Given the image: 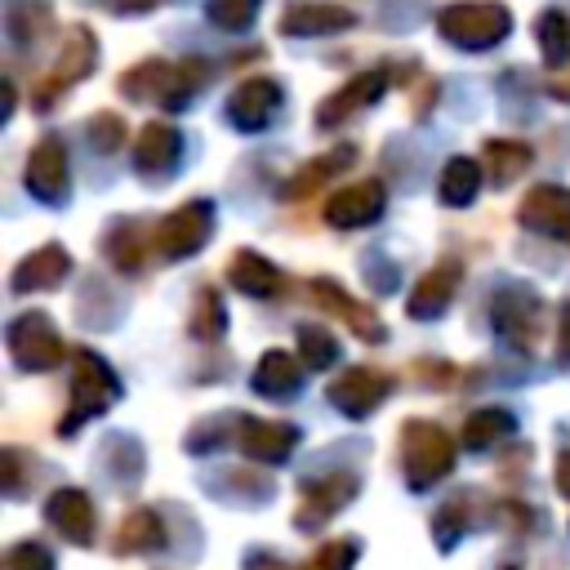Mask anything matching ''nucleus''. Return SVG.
<instances>
[{
  "label": "nucleus",
  "instance_id": "f257e3e1",
  "mask_svg": "<svg viewBox=\"0 0 570 570\" xmlns=\"http://www.w3.org/2000/svg\"><path fill=\"white\" fill-rule=\"evenodd\" d=\"M209 67L200 58H183V62H165V58H147V62H134L125 76H120V94L134 98V102H156L165 111H178L191 102V94L205 85Z\"/></svg>",
  "mask_w": 570,
  "mask_h": 570
},
{
  "label": "nucleus",
  "instance_id": "f03ea898",
  "mask_svg": "<svg viewBox=\"0 0 570 570\" xmlns=\"http://www.w3.org/2000/svg\"><path fill=\"white\" fill-rule=\"evenodd\" d=\"M67 392H71V405L58 419V436H71L85 419L111 410L120 401V379L94 347H71V383H67Z\"/></svg>",
  "mask_w": 570,
  "mask_h": 570
},
{
  "label": "nucleus",
  "instance_id": "7ed1b4c3",
  "mask_svg": "<svg viewBox=\"0 0 570 570\" xmlns=\"http://www.w3.org/2000/svg\"><path fill=\"white\" fill-rule=\"evenodd\" d=\"M454 468V441L441 423L405 419L401 423V472L410 490H428Z\"/></svg>",
  "mask_w": 570,
  "mask_h": 570
},
{
  "label": "nucleus",
  "instance_id": "20e7f679",
  "mask_svg": "<svg viewBox=\"0 0 570 570\" xmlns=\"http://www.w3.org/2000/svg\"><path fill=\"white\" fill-rule=\"evenodd\" d=\"M436 31L454 45V49H494L508 31H512V13L499 0H463L441 9Z\"/></svg>",
  "mask_w": 570,
  "mask_h": 570
},
{
  "label": "nucleus",
  "instance_id": "39448f33",
  "mask_svg": "<svg viewBox=\"0 0 570 570\" xmlns=\"http://www.w3.org/2000/svg\"><path fill=\"white\" fill-rule=\"evenodd\" d=\"M490 321H494V334L508 343V347H517V352H534V343H539V321H543V298L530 289V285H521V281H508L499 294H494V303H490Z\"/></svg>",
  "mask_w": 570,
  "mask_h": 570
},
{
  "label": "nucleus",
  "instance_id": "423d86ee",
  "mask_svg": "<svg viewBox=\"0 0 570 570\" xmlns=\"http://www.w3.org/2000/svg\"><path fill=\"white\" fill-rule=\"evenodd\" d=\"M209 232H214V200H187L156 223L151 245L165 263H178V258H191L196 249H205Z\"/></svg>",
  "mask_w": 570,
  "mask_h": 570
},
{
  "label": "nucleus",
  "instance_id": "0eeeda50",
  "mask_svg": "<svg viewBox=\"0 0 570 570\" xmlns=\"http://www.w3.org/2000/svg\"><path fill=\"white\" fill-rule=\"evenodd\" d=\"M4 343H9L13 365L27 370V374H45L67 356V347H62V338H58V330H53V321L45 312L13 316L9 330H4Z\"/></svg>",
  "mask_w": 570,
  "mask_h": 570
},
{
  "label": "nucleus",
  "instance_id": "6e6552de",
  "mask_svg": "<svg viewBox=\"0 0 570 570\" xmlns=\"http://www.w3.org/2000/svg\"><path fill=\"white\" fill-rule=\"evenodd\" d=\"M356 490H361L356 472H343V468L303 481V490H298V508H294V530H303V534L325 530V525L356 499Z\"/></svg>",
  "mask_w": 570,
  "mask_h": 570
},
{
  "label": "nucleus",
  "instance_id": "1a4fd4ad",
  "mask_svg": "<svg viewBox=\"0 0 570 570\" xmlns=\"http://www.w3.org/2000/svg\"><path fill=\"white\" fill-rule=\"evenodd\" d=\"M307 298H312L325 316H338L361 343H383V338H387V325L379 321V312L365 307V303H356L334 276H312V281H307Z\"/></svg>",
  "mask_w": 570,
  "mask_h": 570
},
{
  "label": "nucleus",
  "instance_id": "9d476101",
  "mask_svg": "<svg viewBox=\"0 0 570 570\" xmlns=\"http://www.w3.org/2000/svg\"><path fill=\"white\" fill-rule=\"evenodd\" d=\"M94 62H98V40H94V31L85 22H76L67 31V40H62V53L53 62V76L36 89V111H49L67 85H76V80H85L94 71Z\"/></svg>",
  "mask_w": 570,
  "mask_h": 570
},
{
  "label": "nucleus",
  "instance_id": "9b49d317",
  "mask_svg": "<svg viewBox=\"0 0 570 570\" xmlns=\"http://www.w3.org/2000/svg\"><path fill=\"white\" fill-rule=\"evenodd\" d=\"M387 392H392V374L370 370V365H352L330 383V405L347 419H365L387 401Z\"/></svg>",
  "mask_w": 570,
  "mask_h": 570
},
{
  "label": "nucleus",
  "instance_id": "f8f14e48",
  "mask_svg": "<svg viewBox=\"0 0 570 570\" xmlns=\"http://www.w3.org/2000/svg\"><path fill=\"white\" fill-rule=\"evenodd\" d=\"M517 223L525 232H539V236H552V240L570 245V187H557V183L530 187L517 205Z\"/></svg>",
  "mask_w": 570,
  "mask_h": 570
},
{
  "label": "nucleus",
  "instance_id": "ddd939ff",
  "mask_svg": "<svg viewBox=\"0 0 570 570\" xmlns=\"http://www.w3.org/2000/svg\"><path fill=\"white\" fill-rule=\"evenodd\" d=\"M27 187L36 200L45 205H62L67 191H71V169H67V147L58 134H45L31 156H27Z\"/></svg>",
  "mask_w": 570,
  "mask_h": 570
},
{
  "label": "nucleus",
  "instance_id": "4468645a",
  "mask_svg": "<svg viewBox=\"0 0 570 570\" xmlns=\"http://www.w3.org/2000/svg\"><path fill=\"white\" fill-rule=\"evenodd\" d=\"M387 80H392V76H387L383 67H370V71L352 76L343 89H334L330 98L316 102V129H338L347 116H356V111H365L370 102H379L383 89H387Z\"/></svg>",
  "mask_w": 570,
  "mask_h": 570
},
{
  "label": "nucleus",
  "instance_id": "2eb2a0df",
  "mask_svg": "<svg viewBox=\"0 0 570 570\" xmlns=\"http://www.w3.org/2000/svg\"><path fill=\"white\" fill-rule=\"evenodd\" d=\"M387 205V191L379 178H361L352 187H338L330 200H325V223L338 227V232H352V227H370Z\"/></svg>",
  "mask_w": 570,
  "mask_h": 570
},
{
  "label": "nucleus",
  "instance_id": "dca6fc26",
  "mask_svg": "<svg viewBox=\"0 0 570 570\" xmlns=\"http://www.w3.org/2000/svg\"><path fill=\"white\" fill-rule=\"evenodd\" d=\"M281 111V85L267 80V76H254V80H240L227 98V120L240 129V134H258L272 125V116Z\"/></svg>",
  "mask_w": 570,
  "mask_h": 570
},
{
  "label": "nucleus",
  "instance_id": "f3484780",
  "mask_svg": "<svg viewBox=\"0 0 570 570\" xmlns=\"http://www.w3.org/2000/svg\"><path fill=\"white\" fill-rule=\"evenodd\" d=\"M183 160V134L165 120H151L142 125L138 142H134V169L147 178V183H165Z\"/></svg>",
  "mask_w": 570,
  "mask_h": 570
},
{
  "label": "nucleus",
  "instance_id": "a211bd4d",
  "mask_svg": "<svg viewBox=\"0 0 570 570\" xmlns=\"http://www.w3.org/2000/svg\"><path fill=\"white\" fill-rule=\"evenodd\" d=\"M236 445L249 463H285L289 450L298 445V428L294 423H276V419H236Z\"/></svg>",
  "mask_w": 570,
  "mask_h": 570
},
{
  "label": "nucleus",
  "instance_id": "6ab92c4d",
  "mask_svg": "<svg viewBox=\"0 0 570 570\" xmlns=\"http://www.w3.org/2000/svg\"><path fill=\"white\" fill-rule=\"evenodd\" d=\"M45 521H49L67 543H76V548H89V543H94V530H98L94 503H89V494L76 490V485H62V490H53V494L45 499Z\"/></svg>",
  "mask_w": 570,
  "mask_h": 570
},
{
  "label": "nucleus",
  "instance_id": "aec40b11",
  "mask_svg": "<svg viewBox=\"0 0 570 570\" xmlns=\"http://www.w3.org/2000/svg\"><path fill=\"white\" fill-rule=\"evenodd\" d=\"M67 276H71V254L58 240H45L13 267L9 285H13V294H31V289H58Z\"/></svg>",
  "mask_w": 570,
  "mask_h": 570
},
{
  "label": "nucleus",
  "instance_id": "412c9836",
  "mask_svg": "<svg viewBox=\"0 0 570 570\" xmlns=\"http://www.w3.org/2000/svg\"><path fill=\"white\" fill-rule=\"evenodd\" d=\"M459 281H463V263H454V258H445V263L428 267V272L419 276V285L410 289L405 312H410L414 321H432V316H441V312L450 307V298H454Z\"/></svg>",
  "mask_w": 570,
  "mask_h": 570
},
{
  "label": "nucleus",
  "instance_id": "4be33fe9",
  "mask_svg": "<svg viewBox=\"0 0 570 570\" xmlns=\"http://www.w3.org/2000/svg\"><path fill=\"white\" fill-rule=\"evenodd\" d=\"M303 365H307V361H298L294 352H285V347H267V352L258 356L249 383H254L258 396L289 401V396H298V387H303Z\"/></svg>",
  "mask_w": 570,
  "mask_h": 570
},
{
  "label": "nucleus",
  "instance_id": "5701e85b",
  "mask_svg": "<svg viewBox=\"0 0 570 570\" xmlns=\"http://www.w3.org/2000/svg\"><path fill=\"white\" fill-rule=\"evenodd\" d=\"M227 281H232L240 294H249V298H276V294L285 289V272H281L272 258H263L258 249H240V254H232V263H227Z\"/></svg>",
  "mask_w": 570,
  "mask_h": 570
},
{
  "label": "nucleus",
  "instance_id": "b1692460",
  "mask_svg": "<svg viewBox=\"0 0 570 570\" xmlns=\"http://www.w3.org/2000/svg\"><path fill=\"white\" fill-rule=\"evenodd\" d=\"M352 160H356V147H352V142H338L334 151H325V156L307 160L303 169H294V174L281 183V196H285V200H303V196H312L321 183H330L334 174H343Z\"/></svg>",
  "mask_w": 570,
  "mask_h": 570
},
{
  "label": "nucleus",
  "instance_id": "393cba45",
  "mask_svg": "<svg viewBox=\"0 0 570 570\" xmlns=\"http://www.w3.org/2000/svg\"><path fill=\"white\" fill-rule=\"evenodd\" d=\"M356 27V13L343 4H294L281 18V36H334Z\"/></svg>",
  "mask_w": 570,
  "mask_h": 570
},
{
  "label": "nucleus",
  "instance_id": "a878e982",
  "mask_svg": "<svg viewBox=\"0 0 570 570\" xmlns=\"http://www.w3.org/2000/svg\"><path fill=\"white\" fill-rule=\"evenodd\" d=\"M476 525V490H463V494H450L436 512H432V539L441 552H450L468 530Z\"/></svg>",
  "mask_w": 570,
  "mask_h": 570
},
{
  "label": "nucleus",
  "instance_id": "bb28decb",
  "mask_svg": "<svg viewBox=\"0 0 570 570\" xmlns=\"http://www.w3.org/2000/svg\"><path fill=\"white\" fill-rule=\"evenodd\" d=\"M111 548H116L120 557H142V552L165 548V525H160V517H156L151 508H134V512L116 525Z\"/></svg>",
  "mask_w": 570,
  "mask_h": 570
},
{
  "label": "nucleus",
  "instance_id": "cd10ccee",
  "mask_svg": "<svg viewBox=\"0 0 570 570\" xmlns=\"http://www.w3.org/2000/svg\"><path fill=\"white\" fill-rule=\"evenodd\" d=\"M512 428H517V419H512L508 410L485 405V410H472V414L463 419L459 441H463V450H490V445H499L503 436H512Z\"/></svg>",
  "mask_w": 570,
  "mask_h": 570
},
{
  "label": "nucleus",
  "instance_id": "c85d7f7f",
  "mask_svg": "<svg viewBox=\"0 0 570 570\" xmlns=\"http://www.w3.org/2000/svg\"><path fill=\"white\" fill-rule=\"evenodd\" d=\"M4 31L13 45H36L49 31V0H4Z\"/></svg>",
  "mask_w": 570,
  "mask_h": 570
},
{
  "label": "nucleus",
  "instance_id": "c756f323",
  "mask_svg": "<svg viewBox=\"0 0 570 570\" xmlns=\"http://www.w3.org/2000/svg\"><path fill=\"white\" fill-rule=\"evenodd\" d=\"M530 160H534L530 142H517V138H490L485 142V169H490V183H499V187L521 178L530 169Z\"/></svg>",
  "mask_w": 570,
  "mask_h": 570
},
{
  "label": "nucleus",
  "instance_id": "7c9ffc66",
  "mask_svg": "<svg viewBox=\"0 0 570 570\" xmlns=\"http://www.w3.org/2000/svg\"><path fill=\"white\" fill-rule=\"evenodd\" d=\"M436 191H441V200H445V205H454V209L472 205V200H476V191H481V160H472V156H454V160L441 169Z\"/></svg>",
  "mask_w": 570,
  "mask_h": 570
},
{
  "label": "nucleus",
  "instance_id": "2f4dec72",
  "mask_svg": "<svg viewBox=\"0 0 570 570\" xmlns=\"http://www.w3.org/2000/svg\"><path fill=\"white\" fill-rule=\"evenodd\" d=\"M223 330H227V307H223V298H218V289H214V285H200V289L191 294L187 334H191V338L214 343V338H223Z\"/></svg>",
  "mask_w": 570,
  "mask_h": 570
},
{
  "label": "nucleus",
  "instance_id": "473e14b6",
  "mask_svg": "<svg viewBox=\"0 0 570 570\" xmlns=\"http://www.w3.org/2000/svg\"><path fill=\"white\" fill-rule=\"evenodd\" d=\"M107 258L120 267V272H138L147 263V227L125 218L107 232Z\"/></svg>",
  "mask_w": 570,
  "mask_h": 570
},
{
  "label": "nucleus",
  "instance_id": "72a5a7b5",
  "mask_svg": "<svg viewBox=\"0 0 570 570\" xmlns=\"http://www.w3.org/2000/svg\"><path fill=\"white\" fill-rule=\"evenodd\" d=\"M534 40H539L548 67H566L570 62V18L561 9H543L534 18Z\"/></svg>",
  "mask_w": 570,
  "mask_h": 570
},
{
  "label": "nucleus",
  "instance_id": "f704fd0d",
  "mask_svg": "<svg viewBox=\"0 0 570 570\" xmlns=\"http://www.w3.org/2000/svg\"><path fill=\"white\" fill-rule=\"evenodd\" d=\"M298 356H303L312 370H325V365L338 361V343H334V334H330L325 325H303V330H298Z\"/></svg>",
  "mask_w": 570,
  "mask_h": 570
},
{
  "label": "nucleus",
  "instance_id": "c9c22d12",
  "mask_svg": "<svg viewBox=\"0 0 570 570\" xmlns=\"http://www.w3.org/2000/svg\"><path fill=\"white\" fill-rule=\"evenodd\" d=\"M356 557H361V543L356 539H330L298 570H356Z\"/></svg>",
  "mask_w": 570,
  "mask_h": 570
},
{
  "label": "nucleus",
  "instance_id": "e433bc0d",
  "mask_svg": "<svg viewBox=\"0 0 570 570\" xmlns=\"http://www.w3.org/2000/svg\"><path fill=\"white\" fill-rule=\"evenodd\" d=\"M258 4H263V0H209L205 13H209V22H214L218 31H245V27L254 22Z\"/></svg>",
  "mask_w": 570,
  "mask_h": 570
},
{
  "label": "nucleus",
  "instance_id": "4c0bfd02",
  "mask_svg": "<svg viewBox=\"0 0 570 570\" xmlns=\"http://www.w3.org/2000/svg\"><path fill=\"white\" fill-rule=\"evenodd\" d=\"M89 142H94V151H116L125 142V120L116 111L89 116Z\"/></svg>",
  "mask_w": 570,
  "mask_h": 570
},
{
  "label": "nucleus",
  "instance_id": "58836bf2",
  "mask_svg": "<svg viewBox=\"0 0 570 570\" xmlns=\"http://www.w3.org/2000/svg\"><path fill=\"white\" fill-rule=\"evenodd\" d=\"M4 570H53V552H49L45 543H36V539L13 543V548L4 552Z\"/></svg>",
  "mask_w": 570,
  "mask_h": 570
},
{
  "label": "nucleus",
  "instance_id": "ea45409f",
  "mask_svg": "<svg viewBox=\"0 0 570 570\" xmlns=\"http://www.w3.org/2000/svg\"><path fill=\"white\" fill-rule=\"evenodd\" d=\"M0 459H4V463H0V468H4V494H22V459H27V454L9 445Z\"/></svg>",
  "mask_w": 570,
  "mask_h": 570
},
{
  "label": "nucleus",
  "instance_id": "a19ab883",
  "mask_svg": "<svg viewBox=\"0 0 570 570\" xmlns=\"http://www.w3.org/2000/svg\"><path fill=\"white\" fill-rule=\"evenodd\" d=\"M557 361L570 370V298H566L561 312H557Z\"/></svg>",
  "mask_w": 570,
  "mask_h": 570
},
{
  "label": "nucleus",
  "instance_id": "79ce46f5",
  "mask_svg": "<svg viewBox=\"0 0 570 570\" xmlns=\"http://www.w3.org/2000/svg\"><path fill=\"white\" fill-rule=\"evenodd\" d=\"M552 481H557V490H561V494L570 499V450H566V454L557 459V472H552Z\"/></svg>",
  "mask_w": 570,
  "mask_h": 570
},
{
  "label": "nucleus",
  "instance_id": "37998d69",
  "mask_svg": "<svg viewBox=\"0 0 570 570\" xmlns=\"http://www.w3.org/2000/svg\"><path fill=\"white\" fill-rule=\"evenodd\" d=\"M120 13H147V9H156L160 0H111Z\"/></svg>",
  "mask_w": 570,
  "mask_h": 570
},
{
  "label": "nucleus",
  "instance_id": "c03bdc74",
  "mask_svg": "<svg viewBox=\"0 0 570 570\" xmlns=\"http://www.w3.org/2000/svg\"><path fill=\"white\" fill-rule=\"evenodd\" d=\"M548 94H552L557 102H570V76H566V80H548Z\"/></svg>",
  "mask_w": 570,
  "mask_h": 570
},
{
  "label": "nucleus",
  "instance_id": "a18cd8bd",
  "mask_svg": "<svg viewBox=\"0 0 570 570\" xmlns=\"http://www.w3.org/2000/svg\"><path fill=\"white\" fill-rule=\"evenodd\" d=\"M249 570H285V566H281L276 557H267V552H263V557H254V561H249Z\"/></svg>",
  "mask_w": 570,
  "mask_h": 570
}]
</instances>
